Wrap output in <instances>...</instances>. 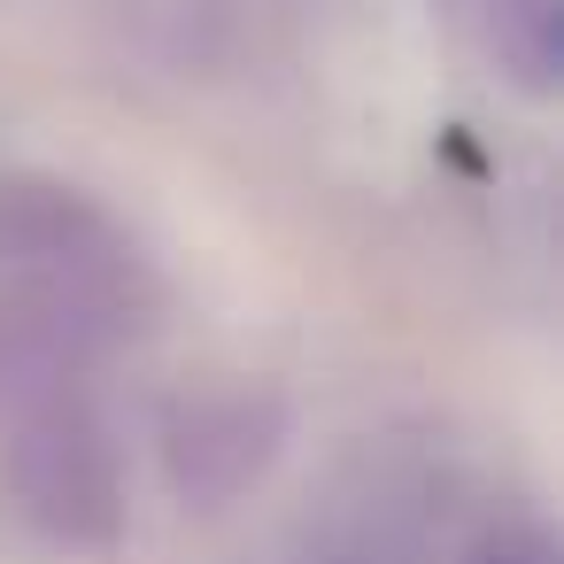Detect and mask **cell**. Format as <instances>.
Instances as JSON below:
<instances>
[{"mask_svg":"<svg viewBox=\"0 0 564 564\" xmlns=\"http://www.w3.org/2000/svg\"><path fill=\"white\" fill-rule=\"evenodd\" d=\"M0 479L55 549L124 533V456L78 379V348L17 317H0Z\"/></svg>","mask_w":564,"mask_h":564,"instance_id":"cell-1","label":"cell"},{"mask_svg":"<svg viewBox=\"0 0 564 564\" xmlns=\"http://www.w3.org/2000/svg\"><path fill=\"white\" fill-rule=\"evenodd\" d=\"M132 248L63 186H0V317L70 348L124 325Z\"/></svg>","mask_w":564,"mask_h":564,"instance_id":"cell-2","label":"cell"},{"mask_svg":"<svg viewBox=\"0 0 564 564\" xmlns=\"http://www.w3.org/2000/svg\"><path fill=\"white\" fill-rule=\"evenodd\" d=\"M279 402L263 387H225L202 402H178L171 417V479L186 502H225L279 456Z\"/></svg>","mask_w":564,"mask_h":564,"instance_id":"cell-3","label":"cell"},{"mask_svg":"<svg viewBox=\"0 0 564 564\" xmlns=\"http://www.w3.org/2000/svg\"><path fill=\"white\" fill-rule=\"evenodd\" d=\"M471 564H556V556H549V541H533V533H502V541H487Z\"/></svg>","mask_w":564,"mask_h":564,"instance_id":"cell-4","label":"cell"}]
</instances>
